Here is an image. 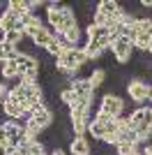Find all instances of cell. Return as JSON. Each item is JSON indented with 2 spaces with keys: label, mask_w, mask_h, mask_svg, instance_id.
Returning <instances> with one entry per match:
<instances>
[{
  "label": "cell",
  "mask_w": 152,
  "mask_h": 155,
  "mask_svg": "<svg viewBox=\"0 0 152 155\" xmlns=\"http://www.w3.org/2000/svg\"><path fill=\"white\" fill-rule=\"evenodd\" d=\"M30 155H46V150L39 141H30Z\"/></svg>",
  "instance_id": "44dd1931"
},
{
  "label": "cell",
  "mask_w": 152,
  "mask_h": 155,
  "mask_svg": "<svg viewBox=\"0 0 152 155\" xmlns=\"http://www.w3.org/2000/svg\"><path fill=\"white\" fill-rule=\"evenodd\" d=\"M127 93L131 97L134 102H145L152 97V86H147L145 81H138V79H134L127 84Z\"/></svg>",
  "instance_id": "8992f818"
},
{
  "label": "cell",
  "mask_w": 152,
  "mask_h": 155,
  "mask_svg": "<svg viewBox=\"0 0 152 155\" xmlns=\"http://www.w3.org/2000/svg\"><path fill=\"white\" fill-rule=\"evenodd\" d=\"M69 88L76 93V97H78V100H92V95H95V88L90 86L88 79H74Z\"/></svg>",
  "instance_id": "30bf717a"
},
{
  "label": "cell",
  "mask_w": 152,
  "mask_h": 155,
  "mask_svg": "<svg viewBox=\"0 0 152 155\" xmlns=\"http://www.w3.org/2000/svg\"><path fill=\"white\" fill-rule=\"evenodd\" d=\"M60 102H65L67 107H69V109H74L76 102H78V97H76V93L71 91V88H67V91L60 93Z\"/></svg>",
  "instance_id": "d6986e66"
},
{
  "label": "cell",
  "mask_w": 152,
  "mask_h": 155,
  "mask_svg": "<svg viewBox=\"0 0 152 155\" xmlns=\"http://www.w3.org/2000/svg\"><path fill=\"white\" fill-rule=\"evenodd\" d=\"M7 95H9V91H7V88H5V84L0 81V102H2V100H5Z\"/></svg>",
  "instance_id": "7402d4cb"
},
{
  "label": "cell",
  "mask_w": 152,
  "mask_h": 155,
  "mask_svg": "<svg viewBox=\"0 0 152 155\" xmlns=\"http://www.w3.org/2000/svg\"><path fill=\"white\" fill-rule=\"evenodd\" d=\"M51 155H65V153H62V150H60V148H55V150H53V153H51Z\"/></svg>",
  "instance_id": "d4e9b609"
},
{
  "label": "cell",
  "mask_w": 152,
  "mask_h": 155,
  "mask_svg": "<svg viewBox=\"0 0 152 155\" xmlns=\"http://www.w3.org/2000/svg\"><path fill=\"white\" fill-rule=\"evenodd\" d=\"M97 12H101L104 16H111V19H118L122 14L120 9V2H113V0H101L99 5H97Z\"/></svg>",
  "instance_id": "4fadbf2b"
},
{
  "label": "cell",
  "mask_w": 152,
  "mask_h": 155,
  "mask_svg": "<svg viewBox=\"0 0 152 155\" xmlns=\"http://www.w3.org/2000/svg\"><path fill=\"white\" fill-rule=\"evenodd\" d=\"M0 146H9V141H7L5 132H2V127H0Z\"/></svg>",
  "instance_id": "603a6c76"
},
{
  "label": "cell",
  "mask_w": 152,
  "mask_h": 155,
  "mask_svg": "<svg viewBox=\"0 0 152 155\" xmlns=\"http://www.w3.org/2000/svg\"><path fill=\"white\" fill-rule=\"evenodd\" d=\"M2 114H5L7 118H14V120H21V118L25 116V111L21 109V104H19V102H14L9 95L2 100Z\"/></svg>",
  "instance_id": "8fae6325"
},
{
  "label": "cell",
  "mask_w": 152,
  "mask_h": 155,
  "mask_svg": "<svg viewBox=\"0 0 152 155\" xmlns=\"http://www.w3.org/2000/svg\"><path fill=\"white\" fill-rule=\"evenodd\" d=\"M147 51H150V56H152V44H150V49H147Z\"/></svg>",
  "instance_id": "484cf974"
},
{
  "label": "cell",
  "mask_w": 152,
  "mask_h": 155,
  "mask_svg": "<svg viewBox=\"0 0 152 155\" xmlns=\"http://www.w3.org/2000/svg\"><path fill=\"white\" fill-rule=\"evenodd\" d=\"M5 42H7V30L0 28V44H5Z\"/></svg>",
  "instance_id": "cb8c5ba5"
},
{
  "label": "cell",
  "mask_w": 152,
  "mask_h": 155,
  "mask_svg": "<svg viewBox=\"0 0 152 155\" xmlns=\"http://www.w3.org/2000/svg\"><path fill=\"white\" fill-rule=\"evenodd\" d=\"M111 51H113L115 60H118L120 65H127L129 60L134 58V44L127 37H118L113 42V46H111Z\"/></svg>",
  "instance_id": "5b68a950"
},
{
  "label": "cell",
  "mask_w": 152,
  "mask_h": 155,
  "mask_svg": "<svg viewBox=\"0 0 152 155\" xmlns=\"http://www.w3.org/2000/svg\"><path fill=\"white\" fill-rule=\"evenodd\" d=\"M0 28L7 30V32L23 30V26H21V16H19V14H14L12 9H5V12L0 14Z\"/></svg>",
  "instance_id": "ba28073f"
},
{
  "label": "cell",
  "mask_w": 152,
  "mask_h": 155,
  "mask_svg": "<svg viewBox=\"0 0 152 155\" xmlns=\"http://www.w3.org/2000/svg\"><path fill=\"white\" fill-rule=\"evenodd\" d=\"M136 150H138L136 143H118V146H115V153L118 155H134Z\"/></svg>",
  "instance_id": "ffe728a7"
},
{
  "label": "cell",
  "mask_w": 152,
  "mask_h": 155,
  "mask_svg": "<svg viewBox=\"0 0 152 155\" xmlns=\"http://www.w3.org/2000/svg\"><path fill=\"white\" fill-rule=\"evenodd\" d=\"M69 148H71L74 155H90V153H92V148H90V143H88L85 137H74Z\"/></svg>",
  "instance_id": "9a60e30c"
},
{
  "label": "cell",
  "mask_w": 152,
  "mask_h": 155,
  "mask_svg": "<svg viewBox=\"0 0 152 155\" xmlns=\"http://www.w3.org/2000/svg\"><path fill=\"white\" fill-rule=\"evenodd\" d=\"M85 56H88V60H92V58H99L101 53H104V49H101V44L99 42H92V39H88V44H85Z\"/></svg>",
  "instance_id": "e0dca14e"
},
{
  "label": "cell",
  "mask_w": 152,
  "mask_h": 155,
  "mask_svg": "<svg viewBox=\"0 0 152 155\" xmlns=\"http://www.w3.org/2000/svg\"><path fill=\"white\" fill-rule=\"evenodd\" d=\"M0 74H2V79H16L19 67H16L14 60H5V63H0Z\"/></svg>",
  "instance_id": "2e32d148"
},
{
  "label": "cell",
  "mask_w": 152,
  "mask_h": 155,
  "mask_svg": "<svg viewBox=\"0 0 152 155\" xmlns=\"http://www.w3.org/2000/svg\"><path fill=\"white\" fill-rule=\"evenodd\" d=\"M14 63H16V67H19V77L28 74V72H39V60L35 58V56H30V53L21 51L19 56L14 58Z\"/></svg>",
  "instance_id": "52a82bcc"
},
{
  "label": "cell",
  "mask_w": 152,
  "mask_h": 155,
  "mask_svg": "<svg viewBox=\"0 0 152 155\" xmlns=\"http://www.w3.org/2000/svg\"><path fill=\"white\" fill-rule=\"evenodd\" d=\"M53 37H58V35L51 30V28H42V30H39L37 35L32 37V44L37 46V49H46V46L53 42Z\"/></svg>",
  "instance_id": "5bb4252c"
},
{
  "label": "cell",
  "mask_w": 152,
  "mask_h": 155,
  "mask_svg": "<svg viewBox=\"0 0 152 155\" xmlns=\"http://www.w3.org/2000/svg\"><path fill=\"white\" fill-rule=\"evenodd\" d=\"M85 63H88V56H85V51H83V49H78V46L67 49L60 58H55V67L62 72V74H71V72L81 70Z\"/></svg>",
  "instance_id": "3957f363"
},
{
  "label": "cell",
  "mask_w": 152,
  "mask_h": 155,
  "mask_svg": "<svg viewBox=\"0 0 152 155\" xmlns=\"http://www.w3.org/2000/svg\"><path fill=\"white\" fill-rule=\"evenodd\" d=\"M134 155H141V153H138V150H136V153H134Z\"/></svg>",
  "instance_id": "4316f807"
},
{
  "label": "cell",
  "mask_w": 152,
  "mask_h": 155,
  "mask_svg": "<svg viewBox=\"0 0 152 155\" xmlns=\"http://www.w3.org/2000/svg\"><path fill=\"white\" fill-rule=\"evenodd\" d=\"M9 97H12L14 102H19L21 104V109L25 111V114H30L37 104H44L42 102V97H44V91H42V86L39 84H19V86H14L12 91H9Z\"/></svg>",
  "instance_id": "7a4b0ae2"
},
{
  "label": "cell",
  "mask_w": 152,
  "mask_h": 155,
  "mask_svg": "<svg viewBox=\"0 0 152 155\" xmlns=\"http://www.w3.org/2000/svg\"><path fill=\"white\" fill-rule=\"evenodd\" d=\"M122 109H125L122 97L108 93V95L101 97V104H99V111H97V114H101V116H106V118H120Z\"/></svg>",
  "instance_id": "277c9868"
},
{
  "label": "cell",
  "mask_w": 152,
  "mask_h": 155,
  "mask_svg": "<svg viewBox=\"0 0 152 155\" xmlns=\"http://www.w3.org/2000/svg\"><path fill=\"white\" fill-rule=\"evenodd\" d=\"M39 2L35 0H9L7 2V9H12L14 14H19V16H25V14H30L32 7H37Z\"/></svg>",
  "instance_id": "7c38bea8"
},
{
  "label": "cell",
  "mask_w": 152,
  "mask_h": 155,
  "mask_svg": "<svg viewBox=\"0 0 152 155\" xmlns=\"http://www.w3.org/2000/svg\"><path fill=\"white\" fill-rule=\"evenodd\" d=\"M21 26H23V32L28 35V37H35L42 28H44V23H42V19L39 16H35V14H25V16H21Z\"/></svg>",
  "instance_id": "9c48e42d"
},
{
  "label": "cell",
  "mask_w": 152,
  "mask_h": 155,
  "mask_svg": "<svg viewBox=\"0 0 152 155\" xmlns=\"http://www.w3.org/2000/svg\"><path fill=\"white\" fill-rule=\"evenodd\" d=\"M46 19H49V28L55 32L58 37H62L67 30H71V28L78 26L76 14L71 12V7H67V5H58V2H49Z\"/></svg>",
  "instance_id": "6da1fadb"
},
{
  "label": "cell",
  "mask_w": 152,
  "mask_h": 155,
  "mask_svg": "<svg viewBox=\"0 0 152 155\" xmlns=\"http://www.w3.org/2000/svg\"><path fill=\"white\" fill-rule=\"evenodd\" d=\"M88 81H90V86L97 91V88L106 81V72H104V70H92V72H90V77H88Z\"/></svg>",
  "instance_id": "ac0fdd59"
}]
</instances>
